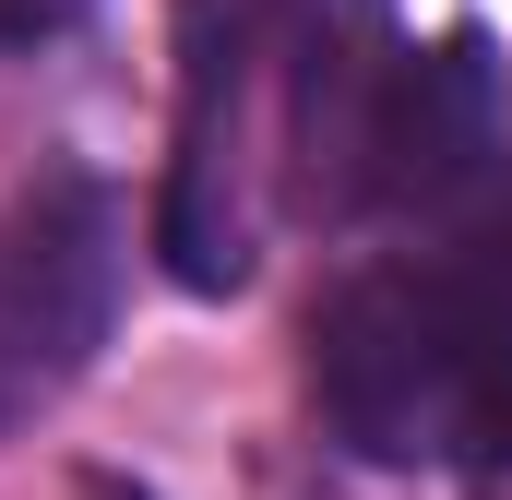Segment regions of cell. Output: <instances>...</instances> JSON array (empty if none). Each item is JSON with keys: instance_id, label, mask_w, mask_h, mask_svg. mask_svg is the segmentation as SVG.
<instances>
[{"instance_id": "obj_1", "label": "cell", "mask_w": 512, "mask_h": 500, "mask_svg": "<svg viewBox=\"0 0 512 500\" xmlns=\"http://www.w3.org/2000/svg\"><path fill=\"white\" fill-rule=\"evenodd\" d=\"M120 191L60 167L0 203V441L36 429L72 381L96 370L120 322Z\"/></svg>"}, {"instance_id": "obj_2", "label": "cell", "mask_w": 512, "mask_h": 500, "mask_svg": "<svg viewBox=\"0 0 512 500\" xmlns=\"http://www.w3.org/2000/svg\"><path fill=\"white\" fill-rule=\"evenodd\" d=\"M274 24L286 0H179V143H167V191H155V250L179 286L227 298L251 274V96L274 72Z\"/></svg>"}, {"instance_id": "obj_3", "label": "cell", "mask_w": 512, "mask_h": 500, "mask_svg": "<svg viewBox=\"0 0 512 500\" xmlns=\"http://www.w3.org/2000/svg\"><path fill=\"white\" fill-rule=\"evenodd\" d=\"M501 167H512V120H501L489 24H453L441 48H405L382 84V131H370V203L382 215H465Z\"/></svg>"}, {"instance_id": "obj_4", "label": "cell", "mask_w": 512, "mask_h": 500, "mask_svg": "<svg viewBox=\"0 0 512 500\" xmlns=\"http://www.w3.org/2000/svg\"><path fill=\"white\" fill-rule=\"evenodd\" d=\"M72 24H84V0H0V48H48Z\"/></svg>"}, {"instance_id": "obj_5", "label": "cell", "mask_w": 512, "mask_h": 500, "mask_svg": "<svg viewBox=\"0 0 512 500\" xmlns=\"http://www.w3.org/2000/svg\"><path fill=\"white\" fill-rule=\"evenodd\" d=\"M84 500H155V489H131V477H84Z\"/></svg>"}]
</instances>
